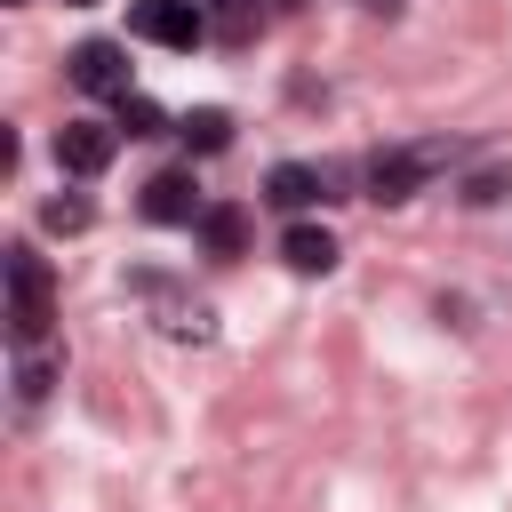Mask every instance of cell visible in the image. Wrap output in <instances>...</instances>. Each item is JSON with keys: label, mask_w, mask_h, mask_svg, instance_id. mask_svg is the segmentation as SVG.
Returning <instances> with one entry per match:
<instances>
[{"label": "cell", "mask_w": 512, "mask_h": 512, "mask_svg": "<svg viewBox=\"0 0 512 512\" xmlns=\"http://www.w3.org/2000/svg\"><path fill=\"white\" fill-rule=\"evenodd\" d=\"M144 216H152V224H200V216H208V200H200L192 168H160V176L144 184Z\"/></svg>", "instance_id": "277c9868"}, {"label": "cell", "mask_w": 512, "mask_h": 512, "mask_svg": "<svg viewBox=\"0 0 512 512\" xmlns=\"http://www.w3.org/2000/svg\"><path fill=\"white\" fill-rule=\"evenodd\" d=\"M416 176H424V152H376V160H368V200L400 208V200L416 192Z\"/></svg>", "instance_id": "8992f818"}, {"label": "cell", "mask_w": 512, "mask_h": 512, "mask_svg": "<svg viewBox=\"0 0 512 512\" xmlns=\"http://www.w3.org/2000/svg\"><path fill=\"white\" fill-rule=\"evenodd\" d=\"M112 104H120V112H112V128H120V136H160V128H168V112H160L152 96H136V88H128V96H112Z\"/></svg>", "instance_id": "7c38bea8"}, {"label": "cell", "mask_w": 512, "mask_h": 512, "mask_svg": "<svg viewBox=\"0 0 512 512\" xmlns=\"http://www.w3.org/2000/svg\"><path fill=\"white\" fill-rule=\"evenodd\" d=\"M264 200H272V208H288V216H296V208H312V200H320V168L280 160V168L264 176Z\"/></svg>", "instance_id": "ba28073f"}, {"label": "cell", "mask_w": 512, "mask_h": 512, "mask_svg": "<svg viewBox=\"0 0 512 512\" xmlns=\"http://www.w3.org/2000/svg\"><path fill=\"white\" fill-rule=\"evenodd\" d=\"M48 384H56V368H48V360H32V352H24V360H16V392H24V400H40V392H48Z\"/></svg>", "instance_id": "5bb4252c"}, {"label": "cell", "mask_w": 512, "mask_h": 512, "mask_svg": "<svg viewBox=\"0 0 512 512\" xmlns=\"http://www.w3.org/2000/svg\"><path fill=\"white\" fill-rule=\"evenodd\" d=\"M64 72H72L80 96H128V48L120 40H80L64 56Z\"/></svg>", "instance_id": "3957f363"}, {"label": "cell", "mask_w": 512, "mask_h": 512, "mask_svg": "<svg viewBox=\"0 0 512 512\" xmlns=\"http://www.w3.org/2000/svg\"><path fill=\"white\" fill-rule=\"evenodd\" d=\"M280 256H288V272H304V280H320V272H336V240H328L320 224H288V240H280Z\"/></svg>", "instance_id": "52a82bcc"}, {"label": "cell", "mask_w": 512, "mask_h": 512, "mask_svg": "<svg viewBox=\"0 0 512 512\" xmlns=\"http://www.w3.org/2000/svg\"><path fill=\"white\" fill-rule=\"evenodd\" d=\"M128 32L152 40V48L192 56V48L208 40V8H200V0H128Z\"/></svg>", "instance_id": "6da1fadb"}, {"label": "cell", "mask_w": 512, "mask_h": 512, "mask_svg": "<svg viewBox=\"0 0 512 512\" xmlns=\"http://www.w3.org/2000/svg\"><path fill=\"white\" fill-rule=\"evenodd\" d=\"M280 8H296V0H280Z\"/></svg>", "instance_id": "2e32d148"}, {"label": "cell", "mask_w": 512, "mask_h": 512, "mask_svg": "<svg viewBox=\"0 0 512 512\" xmlns=\"http://www.w3.org/2000/svg\"><path fill=\"white\" fill-rule=\"evenodd\" d=\"M8 288H16V296H8V336H16V344H40V328H48V264H40L24 240L8 248Z\"/></svg>", "instance_id": "7a4b0ae2"}, {"label": "cell", "mask_w": 512, "mask_h": 512, "mask_svg": "<svg viewBox=\"0 0 512 512\" xmlns=\"http://www.w3.org/2000/svg\"><path fill=\"white\" fill-rule=\"evenodd\" d=\"M112 152H120V128H104V120H64V128H56V160H64L72 176H96Z\"/></svg>", "instance_id": "5b68a950"}, {"label": "cell", "mask_w": 512, "mask_h": 512, "mask_svg": "<svg viewBox=\"0 0 512 512\" xmlns=\"http://www.w3.org/2000/svg\"><path fill=\"white\" fill-rule=\"evenodd\" d=\"M200 8H208V40H224V48L256 40V0H200Z\"/></svg>", "instance_id": "9c48e42d"}, {"label": "cell", "mask_w": 512, "mask_h": 512, "mask_svg": "<svg viewBox=\"0 0 512 512\" xmlns=\"http://www.w3.org/2000/svg\"><path fill=\"white\" fill-rule=\"evenodd\" d=\"M176 128H184V144H192V152H224V144H232V112H216V104L184 112Z\"/></svg>", "instance_id": "8fae6325"}, {"label": "cell", "mask_w": 512, "mask_h": 512, "mask_svg": "<svg viewBox=\"0 0 512 512\" xmlns=\"http://www.w3.org/2000/svg\"><path fill=\"white\" fill-rule=\"evenodd\" d=\"M72 8H88V0H72Z\"/></svg>", "instance_id": "e0dca14e"}, {"label": "cell", "mask_w": 512, "mask_h": 512, "mask_svg": "<svg viewBox=\"0 0 512 512\" xmlns=\"http://www.w3.org/2000/svg\"><path fill=\"white\" fill-rule=\"evenodd\" d=\"M40 224H48V232H88V200H80V192H56V200L40 208Z\"/></svg>", "instance_id": "4fadbf2b"}, {"label": "cell", "mask_w": 512, "mask_h": 512, "mask_svg": "<svg viewBox=\"0 0 512 512\" xmlns=\"http://www.w3.org/2000/svg\"><path fill=\"white\" fill-rule=\"evenodd\" d=\"M200 240H208V256H240L248 248V208H208L200 216Z\"/></svg>", "instance_id": "30bf717a"}, {"label": "cell", "mask_w": 512, "mask_h": 512, "mask_svg": "<svg viewBox=\"0 0 512 512\" xmlns=\"http://www.w3.org/2000/svg\"><path fill=\"white\" fill-rule=\"evenodd\" d=\"M464 200H472V208H488V200H504V168H480V176L464 184Z\"/></svg>", "instance_id": "9a60e30c"}]
</instances>
